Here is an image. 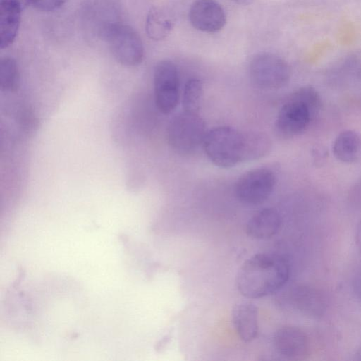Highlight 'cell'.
<instances>
[{"instance_id":"5","label":"cell","mask_w":361,"mask_h":361,"mask_svg":"<svg viewBox=\"0 0 361 361\" xmlns=\"http://www.w3.org/2000/svg\"><path fill=\"white\" fill-rule=\"evenodd\" d=\"M105 39L115 59L126 66H135L143 60L145 50L139 34L130 26L122 23L109 25Z\"/></svg>"},{"instance_id":"13","label":"cell","mask_w":361,"mask_h":361,"mask_svg":"<svg viewBox=\"0 0 361 361\" xmlns=\"http://www.w3.org/2000/svg\"><path fill=\"white\" fill-rule=\"evenodd\" d=\"M232 322L239 338L245 342L256 338L258 334L257 307L249 302L236 304L232 310Z\"/></svg>"},{"instance_id":"23","label":"cell","mask_w":361,"mask_h":361,"mask_svg":"<svg viewBox=\"0 0 361 361\" xmlns=\"http://www.w3.org/2000/svg\"><path fill=\"white\" fill-rule=\"evenodd\" d=\"M354 360H361V346H360L357 350L355 351L354 354Z\"/></svg>"},{"instance_id":"20","label":"cell","mask_w":361,"mask_h":361,"mask_svg":"<svg viewBox=\"0 0 361 361\" xmlns=\"http://www.w3.org/2000/svg\"><path fill=\"white\" fill-rule=\"evenodd\" d=\"M352 287L355 297L361 302V270L355 274Z\"/></svg>"},{"instance_id":"6","label":"cell","mask_w":361,"mask_h":361,"mask_svg":"<svg viewBox=\"0 0 361 361\" xmlns=\"http://www.w3.org/2000/svg\"><path fill=\"white\" fill-rule=\"evenodd\" d=\"M249 75L252 82L264 90H277L290 80L291 70L281 57L270 53L255 54L249 63Z\"/></svg>"},{"instance_id":"9","label":"cell","mask_w":361,"mask_h":361,"mask_svg":"<svg viewBox=\"0 0 361 361\" xmlns=\"http://www.w3.org/2000/svg\"><path fill=\"white\" fill-rule=\"evenodd\" d=\"M188 18L194 28L207 33L220 31L226 23V13L216 0H194Z\"/></svg>"},{"instance_id":"1","label":"cell","mask_w":361,"mask_h":361,"mask_svg":"<svg viewBox=\"0 0 361 361\" xmlns=\"http://www.w3.org/2000/svg\"><path fill=\"white\" fill-rule=\"evenodd\" d=\"M202 145L214 165L231 168L266 156L271 151V141L262 133L240 132L229 126H219L207 133Z\"/></svg>"},{"instance_id":"16","label":"cell","mask_w":361,"mask_h":361,"mask_svg":"<svg viewBox=\"0 0 361 361\" xmlns=\"http://www.w3.org/2000/svg\"><path fill=\"white\" fill-rule=\"evenodd\" d=\"M174 20L164 8H152L146 17L145 30L148 37L155 41L163 40L171 32Z\"/></svg>"},{"instance_id":"19","label":"cell","mask_w":361,"mask_h":361,"mask_svg":"<svg viewBox=\"0 0 361 361\" xmlns=\"http://www.w3.org/2000/svg\"><path fill=\"white\" fill-rule=\"evenodd\" d=\"M67 0H27L28 4L37 10L50 12L61 8Z\"/></svg>"},{"instance_id":"14","label":"cell","mask_w":361,"mask_h":361,"mask_svg":"<svg viewBox=\"0 0 361 361\" xmlns=\"http://www.w3.org/2000/svg\"><path fill=\"white\" fill-rule=\"evenodd\" d=\"M281 226L279 213L273 208H264L247 221L245 232L255 239H267L274 235Z\"/></svg>"},{"instance_id":"7","label":"cell","mask_w":361,"mask_h":361,"mask_svg":"<svg viewBox=\"0 0 361 361\" xmlns=\"http://www.w3.org/2000/svg\"><path fill=\"white\" fill-rule=\"evenodd\" d=\"M154 100L161 113H171L179 100V77L176 66L169 60L157 63L154 71Z\"/></svg>"},{"instance_id":"2","label":"cell","mask_w":361,"mask_h":361,"mask_svg":"<svg viewBox=\"0 0 361 361\" xmlns=\"http://www.w3.org/2000/svg\"><path fill=\"white\" fill-rule=\"evenodd\" d=\"M289 276V264L283 256L258 253L247 259L240 267L236 286L244 297L259 298L281 289Z\"/></svg>"},{"instance_id":"24","label":"cell","mask_w":361,"mask_h":361,"mask_svg":"<svg viewBox=\"0 0 361 361\" xmlns=\"http://www.w3.org/2000/svg\"><path fill=\"white\" fill-rule=\"evenodd\" d=\"M19 1L23 4V6L28 4L27 0H19Z\"/></svg>"},{"instance_id":"8","label":"cell","mask_w":361,"mask_h":361,"mask_svg":"<svg viewBox=\"0 0 361 361\" xmlns=\"http://www.w3.org/2000/svg\"><path fill=\"white\" fill-rule=\"evenodd\" d=\"M275 183L276 177L271 170L255 169L240 177L235 185V195L245 204H260L271 195Z\"/></svg>"},{"instance_id":"11","label":"cell","mask_w":361,"mask_h":361,"mask_svg":"<svg viewBox=\"0 0 361 361\" xmlns=\"http://www.w3.org/2000/svg\"><path fill=\"white\" fill-rule=\"evenodd\" d=\"M273 343L276 352L290 360L303 357L307 353L309 343L305 333L294 326H283L274 334Z\"/></svg>"},{"instance_id":"17","label":"cell","mask_w":361,"mask_h":361,"mask_svg":"<svg viewBox=\"0 0 361 361\" xmlns=\"http://www.w3.org/2000/svg\"><path fill=\"white\" fill-rule=\"evenodd\" d=\"M20 82L18 66L14 59L6 56L0 61V86L3 91L16 90Z\"/></svg>"},{"instance_id":"22","label":"cell","mask_w":361,"mask_h":361,"mask_svg":"<svg viewBox=\"0 0 361 361\" xmlns=\"http://www.w3.org/2000/svg\"><path fill=\"white\" fill-rule=\"evenodd\" d=\"M233 2H235L237 4L240 5H249L252 4L255 0H231Z\"/></svg>"},{"instance_id":"3","label":"cell","mask_w":361,"mask_h":361,"mask_svg":"<svg viewBox=\"0 0 361 361\" xmlns=\"http://www.w3.org/2000/svg\"><path fill=\"white\" fill-rule=\"evenodd\" d=\"M322 105L317 90L310 85L293 92L281 108L275 131L282 138H292L305 132L318 114Z\"/></svg>"},{"instance_id":"12","label":"cell","mask_w":361,"mask_h":361,"mask_svg":"<svg viewBox=\"0 0 361 361\" xmlns=\"http://www.w3.org/2000/svg\"><path fill=\"white\" fill-rule=\"evenodd\" d=\"M23 4L19 0L0 1V47L5 49L15 41L21 22Z\"/></svg>"},{"instance_id":"18","label":"cell","mask_w":361,"mask_h":361,"mask_svg":"<svg viewBox=\"0 0 361 361\" xmlns=\"http://www.w3.org/2000/svg\"><path fill=\"white\" fill-rule=\"evenodd\" d=\"M203 95V86L197 78H191L185 85L183 94L184 111L199 113Z\"/></svg>"},{"instance_id":"15","label":"cell","mask_w":361,"mask_h":361,"mask_svg":"<svg viewBox=\"0 0 361 361\" xmlns=\"http://www.w3.org/2000/svg\"><path fill=\"white\" fill-rule=\"evenodd\" d=\"M332 151L334 157L346 164L361 161V134L353 130L341 132L335 138Z\"/></svg>"},{"instance_id":"4","label":"cell","mask_w":361,"mask_h":361,"mask_svg":"<svg viewBox=\"0 0 361 361\" xmlns=\"http://www.w3.org/2000/svg\"><path fill=\"white\" fill-rule=\"evenodd\" d=\"M207 133L205 123L199 113L183 111L171 120L166 134L171 149L186 155L203 144Z\"/></svg>"},{"instance_id":"10","label":"cell","mask_w":361,"mask_h":361,"mask_svg":"<svg viewBox=\"0 0 361 361\" xmlns=\"http://www.w3.org/2000/svg\"><path fill=\"white\" fill-rule=\"evenodd\" d=\"M289 293L291 306L305 316L321 318L327 310L325 294L314 286L298 285Z\"/></svg>"},{"instance_id":"21","label":"cell","mask_w":361,"mask_h":361,"mask_svg":"<svg viewBox=\"0 0 361 361\" xmlns=\"http://www.w3.org/2000/svg\"><path fill=\"white\" fill-rule=\"evenodd\" d=\"M355 240L357 248L361 255V221L356 226Z\"/></svg>"}]
</instances>
